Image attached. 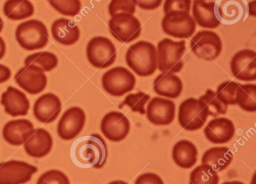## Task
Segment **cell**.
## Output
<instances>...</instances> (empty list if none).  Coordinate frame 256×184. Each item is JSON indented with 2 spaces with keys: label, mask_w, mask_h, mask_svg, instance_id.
Wrapping results in <instances>:
<instances>
[{
  "label": "cell",
  "mask_w": 256,
  "mask_h": 184,
  "mask_svg": "<svg viewBox=\"0 0 256 184\" xmlns=\"http://www.w3.org/2000/svg\"><path fill=\"white\" fill-rule=\"evenodd\" d=\"M72 158L82 167L100 169L107 162V144L98 134L78 139L72 146Z\"/></svg>",
  "instance_id": "obj_1"
},
{
  "label": "cell",
  "mask_w": 256,
  "mask_h": 184,
  "mask_svg": "<svg viewBox=\"0 0 256 184\" xmlns=\"http://www.w3.org/2000/svg\"><path fill=\"white\" fill-rule=\"evenodd\" d=\"M126 62L137 76L149 77L158 66L156 48L149 42H138L127 50Z\"/></svg>",
  "instance_id": "obj_2"
},
{
  "label": "cell",
  "mask_w": 256,
  "mask_h": 184,
  "mask_svg": "<svg viewBox=\"0 0 256 184\" xmlns=\"http://www.w3.org/2000/svg\"><path fill=\"white\" fill-rule=\"evenodd\" d=\"M157 68L162 72L175 74L184 66L182 58L186 52V42H175L164 38L157 44Z\"/></svg>",
  "instance_id": "obj_3"
},
{
  "label": "cell",
  "mask_w": 256,
  "mask_h": 184,
  "mask_svg": "<svg viewBox=\"0 0 256 184\" xmlns=\"http://www.w3.org/2000/svg\"><path fill=\"white\" fill-rule=\"evenodd\" d=\"M16 40L24 50H40L44 48L49 42L47 26L36 19L20 24L16 31Z\"/></svg>",
  "instance_id": "obj_4"
},
{
  "label": "cell",
  "mask_w": 256,
  "mask_h": 184,
  "mask_svg": "<svg viewBox=\"0 0 256 184\" xmlns=\"http://www.w3.org/2000/svg\"><path fill=\"white\" fill-rule=\"evenodd\" d=\"M102 84L109 95L120 97L134 90L136 78L125 67L116 66L103 74Z\"/></svg>",
  "instance_id": "obj_5"
},
{
  "label": "cell",
  "mask_w": 256,
  "mask_h": 184,
  "mask_svg": "<svg viewBox=\"0 0 256 184\" xmlns=\"http://www.w3.org/2000/svg\"><path fill=\"white\" fill-rule=\"evenodd\" d=\"M86 56L90 64L97 68H108L114 64L116 58V49L109 38L96 36L88 42Z\"/></svg>",
  "instance_id": "obj_6"
},
{
  "label": "cell",
  "mask_w": 256,
  "mask_h": 184,
  "mask_svg": "<svg viewBox=\"0 0 256 184\" xmlns=\"http://www.w3.org/2000/svg\"><path fill=\"white\" fill-rule=\"evenodd\" d=\"M108 28L112 36L122 43H130L137 40L142 30L138 19L128 13H119L112 16Z\"/></svg>",
  "instance_id": "obj_7"
},
{
  "label": "cell",
  "mask_w": 256,
  "mask_h": 184,
  "mask_svg": "<svg viewBox=\"0 0 256 184\" xmlns=\"http://www.w3.org/2000/svg\"><path fill=\"white\" fill-rule=\"evenodd\" d=\"M192 52L199 59L215 60L221 54L222 42L218 34L210 30L198 32L190 42Z\"/></svg>",
  "instance_id": "obj_8"
},
{
  "label": "cell",
  "mask_w": 256,
  "mask_h": 184,
  "mask_svg": "<svg viewBox=\"0 0 256 184\" xmlns=\"http://www.w3.org/2000/svg\"><path fill=\"white\" fill-rule=\"evenodd\" d=\"M208 116V110L200 100L188 98L180 106L178 121L184 130L196 131L204 126Z\"/></svg>",
  "instance_id": "obj_9"
},
{
  "label": "cell",
  "mask_w": 256,
  "mask_h": 184,
  "mask_svg": "<svg viewBox=\"0 0 256 184\" xmlns=\"http://www.w3.org/2000/svg\"><path fill=\"white\" fill-rule=\"evenodd\" d=\"M163 32L176 38H188L196 30V23L190 13L170 12L164 14L162 20Z\"/></svg>",
  "instance_id": "obj_10"
},
{
  "label": "cell",
  "mask_w": 256,
  "mask_h": 184,
  "mask_svg": "<svg viewBox=\"0 0 256 184\" xmlns=\"http://www.w3.org/2000/svg\"><path fill=\"white\" fill-rule=\"evenodd\" d=\"M38 168L18 160L0 162V184H24L29 182Z\"/></svg>",
  "instance_id": "obj_11"
},
{
  "label": "cell",
  "mask_w": 256,
  "mask_h": 184,
  "mask_svg": "<svg viewBox=\"0 0 256 184\" xmlns=\"http://www.w3.org/2000/svg\"><path fill=\"white\" fill-rule=\"evenodd\" d=\"M16 83L31 95L41 94L46 89L48 78L44 72L35 65L25 66L14 76Z\"/></svg>",
  "instance_id": "obj_12"
},
{
  "label": "cell",
  "mask_w": 256,
  "mask_h": 184,
  "mask_svg": "<svg viewBox=\"0 0 256 184\" xmlns=\"http://www.w3.org/2000/svg\"><path fill=\"white\" fill-rule=\"evenodd\" d=\"M230 71L235 78L242 82L256 80V53L250 49L236 52L230 62Z\"/></svg>",
  "instance_id": "obj_13"
},
{
  "label": "cell",
  "mask_w": 256,
  "mask_h": 184,
  "mask_svg": "<svg viewBox=\"0 0 256 184\" xmlns=\"http://www.w3.org/2000/svg\"><path fill=\"white\" fill-rule=\"evenodd\" d=\"M130 130L131 125L130 120L121 112H109L102 120V132L110 142H122L126 138Z\"/></svg>",
  "instance_id": "obj_14"
},
{
  "label": "cell",
  "mask_w": 256,
  "mask_h": 184,
  "mask_svg": "<svg viewBox=\"0 0 256 184\" xmlns=\"http://www.w3.org/2000/svg\"><path fill=\"white\" fill-rule=\"evenodd\" d=\"M86 114L79 107H72L64 112L58 125V133L65 140L77 137L85 126Z\"/></svg>",
  "instance_id": "obj_15"
},
{
  "label": "cell",
  "mask_w": 256,
  "mask_h": 184,
  "mask_svg": "<svg viewBox=\"0 0 256 184\" xmlns=\"http://www.w3.org/2000/svg\"><path fill=\"white\" fill-rule=\"evenodd\" d=\"M176 106L172 100L154 97L148 103L146 114L148 120L155 126H168L175 118Z\"/></svg>",
  "instance_id": "obj_16"
},
{
  "label": "cell",
  "mask_w": 256,
  "mask_h": 184,
  "mask_svg": "<svg viewBox=\"0 0 256 184\" xmlns=\"http://www.w3.org/2000/svg\"><path fill=\"white\" fill-rule=\"evenodd\" d=\"M62 110V102L58 96L46 94L36 101L34 114L36 118L42 124H50L56 120Z\"/></svg>",
  "instance_id": "obj_17"
},
{
  "label": "cell",
  "mask_w": 256,
  "mask_h": 184,
  "mask_svg": "<svg viewBox=\"0 0 256 184\" xmlns=\"http://www.w3.org/2000/svg\"><path fill=\"white\" fill-rule=\"evenodd\" d=\"M204 132L210 142L220 144L232 140L235 134V127L234 122L228 118H214L208 122Z\"/></svg>",
  "instance_id": "obj_18"
},
{
  "label": "cell",
  "mask_w": 256,
  "mask_h": 184,
  "mask_svg": "<svg viewBox=\"0 0 256 184\" xmlns=\"http://www.w3.org/2000/svg\"><path fill=\"white\" fill-rule=\"evenodd\" d=\"M1 104L10 116H26L30 108V103L26 94L14 86H8L1 96Z\"/></svg>",
  "instance_id": "obj_19"
},
{
  "label": "cell",
  "mask_w": 256,
  "mask_h": 184,
  "mask_svg": "<svg viewBox=\"0 0 256 184\" xmlns=\"http://www.w3.org/2000/svg\"><path fill=\"white\" fill-rule=\"evenodd\" d=\"M34 131L31 121L26 119L14 120L7 122L2 130V136L7 143L20 146L26 142Z\"/></svg>",
  "instance_id": "obj_20"
},
{
  "label": "cell",
  "mask_w": 256,
  "mask_h": 184,
  "mask_svg": "<svg viewBox=\"0 0 256 184\" xmlns=\"http://www.w3.org/2000/svg\"><path fill=\"white\" fill-rule=\"evenodd\" d=\"M53 138L50 133L42 128L34 130L24 143L26 154L34 158H42L52 151Z\"/></svg>",
  "instance_id": "obj_21"
},
{
  "label": "cell",
  "mask_w": 256,
  "mask_h": 184,
  "mask_svg": "<svg viewBox=\"0 0 256 184\" xmlns=\"http://www.w3.org/2000/svg\"><path fill=\"white\" fill-rule=\"evenodd\" d=\"M192 13L194 22L200 28L214 30L221 24V20L218 18L216 12L215 2H202L200 0H194Z\"/></svg>",
  "instance_id": "obj_22"
},
{
  "label": "cell",
  "mask_w": 256,
  "mask_h": 184,
  "mask_svg": "<svg viewBox=\"0 0 256 184\" xmlns=\"http://www.w3.org/2000/svg\"><path fill=\"white\" fill-rule=\"evenodd\" d=\"M54 40L60 44L71 46L79 41L80 29L72 20L67 18H59L52 26Z\"/></svg>",
  "instance_id": "obj_23"
},
{
  "label": "cell",
  "mask_w": 256,
  "mask_h": 184,
  "mask_svg": "<svg viewBox=\"0 0 256 184\" xmlns=\"http://www.w3.org/2000/svg\"><path fill=\"white\" fill-rule=\"evenodd\" d=\"M182 80L172 73H161L154 80V92L160 96L176 98L182 94Z\"/></svg>",
  "instance_id": "obj_24"
},
{
  "label": "cell",
  "mask_w": 256,
  "mask_h": 184,
  "mask_svg": "<svg viewBox=\"0 0 256 184\" xmlns=\"http://www.w3.org/2000/svg\"><path fill=\"white\" fill-rule=\"evenodd\" d=\"M172 158L181 168H191L197 162V148L190 140H179L172 150Z\"/></svg>",
  "instance_id": "obj_25"
},
{
  "label": "cell",
  "mask_w": 256,
  "mask_h": 184,
  "mask_svg": "<svg viewBox=\"0 0 256 184\" xmlns=\"http://www.w3.org/2000/svg\"><path fill=\"white\" fill-rule=\"evenodd\" d=\"M217 12L224 23L233 24L245 17L246 10L242 0H220Z\"/></svg>",
  "instance_id": "obj_26"
},
{
  "label": "cell",
  "mask_w": 256,
  "mask_h": 184,
  "mask_svg": "<svg viewBox=\"0 0 256 184\" xmlns=\"http://www.w3.org/2000/svg\"><path fill=\"white\" fill-rule=\"evenodd\" d=\"M233 156V152L228 148L216 146L208 150L204 154L202 164H208L216 172H222L230 166Z\"/></svg>",
  "instance_id": "obj_27"
},
{
  "label": "cell",
  "mask_w": 256,
  "mask_h": 184,
  "mask_svg": "<svg viewBox=\"0 0 256 184\" xmlns=\"http://www.w3.org/2000/svg\"><path fill=\"white\" fill-rule=\"evenodd\" d=\"M35 8L30 0H7L4 6V12L7 18L22 20L34 14Z\"/></svg>",
  "instance_id": "obj_28"
},
{
  "label": "cell",
  "mask_w": 256,
  "mask_h": 184,
  "mask_svg": "<svg viewBox=\"0 0 256 184\" xmlns=\"http://www.w3.org/2000/svg\"><path fill=\"white\" fill-rule=\"evenodd\" d=\"M236 104L242 110L250 113L256 112V85L240 84L235 95Z\"/></svg>",
  "instance_id": "obj_29"
},
{
  "label": "cell",
  "mask_w": 256,
  "mask_h": 184,
  "mask_svg": "<svg viewBox=\"0 0 256 184\" xmlns=\"http://www.w3.org/2000/svg\"><path fill=\"white\" fill-rule=\"evenodd\" d=\"M25 66L35 65L44 72L52 71L58 65V58L52 52H42L29 55L24 60Z\"/></svg>",
  "instance_id": "obj_30"
},
{
  "label": "cell",
  "mask_w": 256,
  "mask_h": 184,
  "mask_svg": "<svg viewBox=\"0 0 256 184\" xmlns=\"http://www.w3.org/2000/svg\"><path fill=\"white\" fill-rule=\"evenodd\" d=\"M217 172L208 164L196 167L190 174V184H218Z\"/></svg>",
  "instance_id": "obj_31"
},
{
  "label": "cell",
  "mask_w": 256,
  "mask_h": 184,
  "mask_svg": "<svg viewBox=\"0 0 256 184\" xmlns=\"http://www.w3.org/2000/svg\"><path fill=\"white\" fill-rule=\"evenodd\" d=\"M208 110V115L212 116H218L224 115L227 113L228 106L223 104L218 97L216 92L212 90H206V92L198 98Z\"/></svg>",
  "instance_id": "obj_32"
},
{
  "label": "cell",
  "mask_w": 256,
  "mask_h": 184,
  "mask_svg": "<svg viewBox=\"0 0 256 184\" xmlns=\"http://www.w3.org/2000/svg\"><path fill=\"white\" fill-rule=\"evenodd\" d=\"M150 100V96L144 92H138L136 94H128L125 100L120 104V108L124 106H128L133 112L145 114L146 109L145 106Z\"/></svg>",
  "instance_id": "obj_33"
},
{
  "label": "cell",
  "mask_w": 256,
  "mask_h": 184,
  "mask_svg": "<svg viewBox=\"0 0 256 184\" xmlns=\"http://www.w3.org/2000/svg\"><path fill=\"white\" fill-rule=\"evenodd\" d=\"M58 12L67 17H76L82 10L80 0H48Z\"/></svg>",
  "instance_id": "obj_34"
},
{
  "label": "cell",
  "mask_w": 256,
  "mask_h": 184,
  "mask_svg": "<svg viewBox=\"0 0 256 184\" xmlns=\"http://www.w3.org/2000/svg\"><path fill=\"white\" fill-rule=\"evenodd\" d=\"M238 86L239 84L232 80L223 82L218 85L216 94L223 104L228 106H236L235 95Z\"/></svg>",
  "instance_id": "obj_35"
},
{
  "label": "cell",
  "mask_w": 256,
  "mask_h": 184,
  "mask_svg": "<svg viewBox=\"0 0 256 184\" xmlns=\"http://www.w3.org/2000/svg\"><path fill=\"white\" fill-rule=\"evenodd\" d=\"M136 11L134 0H112L108 6V12L110 16L119 13H128L134 14Z\"/></svg>",
  "instance_id": "obj_36"
},
{
  "label": "cell",
  "mask_w": 256,
  "mask_h": 184,
  "mask_svg": "<svg viewBox=\"0 0 256 184\" xmlns=\"http://www.w3.org/2000/svg\"><path fill=\"white\" fill-rule=\"evenodd\" d=\"M36 184H70V181L61 170H50L40 176Z\"/></svg>",
  "instance_id": "obj_37"
},
{
  "label": "cell",
  "mask_w": 256,
  "mask_h": 184,
  "mask_svg": "<svg viewBox=\"0 0 256 184\" xmlns=\"http://www.w3.org/2000/svg\"><path fill=\"white\" fill-rule=\"evenodd\" d=\"M192 7V0H164V14L170 12L180 11L190 12Z\"/></svg>",
  "instance_id": "obj_38"
},
{
  "label": "cell",
  "mask_w": 256,
  "mask_h": 184,
  "mask_svg": "<svg viewBox=\"0 0 256 184\" xmlns=\"http://www.w3.org/2000/svg\"><path fill=\"white\" fill-rule=\"evenodd\" d=\"M134 184H164V182L156 174L145 173L137 178Z\"/></svg>",
  "instance_id": "obj_39"
},
{
  "label": "cell",
  "mask_w": 256,
  "mask_h": 184,
  "mask_svg": "<svg viewBox=\"0 0 256 184\" xmlns=\"http://www.w3.org/2000/svg\"><path fill=\"white\" fill-rule=\"evenodd\" d=\"M136 6L143 10L152 11L156 10L162 4L163 0H134Z\"/></svg>",
  "instance_id": "obj_40"
},
{
  "label": "cell",
  "mask_w": 256,
  "mask_h": 184,
  "mask_svg": "<svg viewBox=\"0 0 256 184\" xmlns=\"http://www.w3.org/2000/svg\"><path fill=\"white\" fill-rule=\"evenodd\" d=\"M12 76V72L6 66L0 64V84L5 83L10 80Z\"/></svg>",
  "instance_id": "obj_41"
},
{
  "label": "cell",
  "mask_w": 256,
  "mask_h": 184,
  "mask_svg": "<svg viewBox=\"0 0 256 184\" xmlns=\"http://www.w3.org/2000/svg\"><path fill=\"white\" fill-rule=\"evenodd\" d=\"M248 14L252 17H256V1L253 0L252 2H248Z\"/></svg>",
  "instance_id": "obj_42"
},
{
  "label": "cell",
  "mask_w": 256,
  "mask_h": 184,
  "mask_svg": "<svg viewBox=\"0 0 256 184\" xmlns=\"http://www.w3.org/2000/svg\"><path fill=\"white\" fill-rule=\"evenodd\" d=\"M6 53V44L4 38L0 36V60L4 58Z\"/></svg>",
  "instance_id": "obj_43"
},
{
  "label": "cell",
  "mask_w": 256,
  "mask_h": 184,
  "mask_svg": "<svg viewBox=\"0 0 256 184\" xmlns=\"http://www.w3.org/2000/svg\"><path fill=\"white\" fill-rule=\"evenodd\" d=\"M222 184H244V182H240V181H227V182H223Z\"/></svg>",
  "instance_id": "obj_44"
},
{
  "label": "cell",
  "mask_w": 256,
  "mask_h": 184,
  "mask_svg": "<svg viewBox=\"0 0 256 184\" xmlns=\"http://www.w3.org/2000/svg\"><path fill=\"white\" fill-rule=\"evenodd\" d=\"M108 184H128V182H125L122 180H114L112 182H109Z\"/></svg>",
  "instance_id": "obj_45"
},
{
  "label": "cell",
  "mask_w": 256,
  "mask_h": 184,
  "mask_svg": "<svg viewBox=\"0 0 256 184\" xmlns=\"http://www.w3.org/2000/svg\"><path fill=\"white\" fill-rule=\"evenodd\" d=\"M4 28V20L0 17V32H2V29Z\"/></svg>",
  "instance_id": "obj_46"
},
{
  "label": "cell",
  "mask_w": 256,
  "mask_h": 184,
  "mask_svg": "<svg viewBox=\"0 0 256 184\" xmlns=\"http://www.w3.org/2000/svg\"><path fill=\"white\" fill-rule=\"evenodd\" d=\"M250 184H256V175H253L252 180V182Z\"/></svg>",
  "instance_id": "obj_47"
},
{
  "label": "cell",
  "mask_w": 256,
  "mask_h": 184,
  "mask_svg": "<svg viewBox=\"0 0 256 184\" xmlns=\"http://www.w3.org/2000/svg\"><path fill=\"white\" fill-rule=\"evenodd\" d=\"M202 2H212V0H200Z\"/></svg>",
  "instance_id": "obj_48"
}]
</instances>
